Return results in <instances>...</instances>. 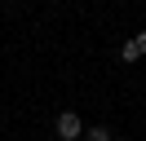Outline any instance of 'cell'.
<instances>
[{"label":"cell","mask_w":146,"mask_h":141,"mask_svg":"<svg viewBox=\"0 0 146 141\" xmlns=\"http://www.w3.org/2000/svg\"><path fill=\"white\" fill-rule=\"evenodd\" d=\"M53 128H58L62 141H80V115H75V110H62V115L53 119Z\"/></svg>","instance_id":"6da1fadb"},{"label":"cell","mask_w":146,"mask_h":141,"mask_svg":"<svg viewBox=\"0 0 146 141\" xmlns=\"http://www.w3.org/2000/svg\"><path fill=\"white\" fill-rule=\"evenodd\" d=\"M119 57H124V62H137L142 53H137V44H133V40H124V44H119Z\"/></svg>","instance_id":"7a4b0ae2"},{"label":"cell","mask_w":146,"mask_h":141,"mask_svg":"<svg viewBox=\"0 0 146 141\" xmlns=\"http://www.w3.org/2000/svg\"><path fill=\"white\" fill-rule=\"evenodd\" d=\"M84 141H111V132H106V128H89V132H84Z\"/></svg>","instance_id":"3957f363"},{"label":"cell","mask_w":146,"mask_h":141,"mask_svg":"<svg viewBox=\"0 0 146 141\" xmlns=\"http://www.w3.org/2000/svg\"><path fill=\"white\" fill-rule=\"evenodd\" d=\"M133 44H137V53H146V31H137V40H133Z\"/></svg>","instance_id":"277c9868"}]
</instances>
